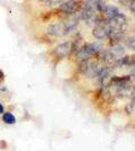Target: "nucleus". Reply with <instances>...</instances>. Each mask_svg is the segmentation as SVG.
Masks as SVG:
<instances>
[{
    "mask_svg": "<svg viewBox=\"0 0 135 151\" xmlns=\"http://www.w3.org/2000/svg\"><path fill=\"white\" fill-rule=\"evenodd\" d=\"M2 119H4V121L6 122L7 124H13V123L16 122V119H15V116L11 113H5Z\"/></svg>",
    "mask_w": 135,
    "mask_h": 151,
    "instance_id": "nucleus-1",
    "label": "nucleus"
},
{
    "mask_svg": "<svg viewBox=\"0 0 135 151\" xmlns=\"http://www.w3.org/2000/svg\"><path fill=\"white\" fill-rule=\"evenodd\" d=\"M2 79H4V73H2V71L0 70V81H1Z\"/></svg>",
    "mask_w": 135,
    "mask_h": 151,
    "instance_id": "nucleus-2",
    "label": "nucleus"
},
{
    "mask_svg": "<svg viewBox=\"0 0 135 151\" xmlns=\"http://www.w3.org/2000/svg\"><path fill=\"white\" fill-rule=\"evenodd\" d=\"M1 113H4V107H2V105L0 104V114Z\"/></svg>",
    "mask_w": 135,
    "mask_h": 151,
    "instance_id": "nucleus-3",
    "label": "nucleus"
}]
</instances>
